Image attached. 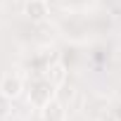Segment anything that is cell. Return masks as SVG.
Returning <instances> with one entry per match:
<instances>
[{"instance_id":"cell-3","label":"cell","mask_w":121,"mask_h":121,"mask_svg":"<svg viewBox=\"0 0 121 121\" xmlns=\"http://www.w3.org/2000/svg\"><path fill=\"white\" fill-rule=\"evenodd\" d=\"M0 90H3L10 100L19 97V95H22V90H24V81H22V76H17V74H14V76H12V74H10V76H5V78H3V83H0Z\"/></svg>"},{"instance_id":"cell-1","label":"cell","mask_w":121,"mask_h":121,"mask_svg":"<svg viewBox=\"0 0 121 121\" xmlns=\"http://www.w3.org/2000/svg\"><path fill=\"white\" fill-rule=\"evenodd\" d=\"M55 88L57 83H52L50 78H38L33 86H31V93H29V102L38 109H43L45 104H50L55 100Z\"/></svg>"},{"instance_id":"cell-4","label":"cell","mask_w":121,"mask_h":121,"mask_svg":"<svg viewBox=\"0 0 121 121\" xmlns=\"http://www.w3.org/2000/svg\"><path fill=\"white\" fill-rule=\"evenodd\" d=\"M43 116H45V121H62L64 119V109H62V104L57 100H52L50 104L43 107Z\"/></svg>"},{"instance_id":"cell-6","label":"cell","mask_w":121,"mask_h":121,"mask_svg":"<svg viewBox=\"0 0 121 121\" xmlns=\"http://www.w3.org/2000/svg\"><path fill=\"white\" fill-rule=\"evenodd\" d=\"M10 107H12V100H10L3 90H0V119L10 114Z\"/></svg>"},{"instance_id":"cell-2","label":"cell","mask_w":121,"mask_h":121,"mask_svg":"<svg viewBox=\"0 0 121 121\" xmlns=\"http://www.w3.org/2000/svg\"><path fill=\"white\" fill-rule=\"evenodd\" d=\"M24 14H26L31 22H45L48 14H50V5H48V0H26V5H24Z\"/></svg>"},{"instance_id":"cell-8","label":"cell","mask_w":121,"mask_h":121,"mask_svg":"<svg viewBox=\"0 0 121 121\" xmlns=\"http://www.w3.org/2000/svg\"><path fill=\"white\" fill-rule=\"evenodd\" d=\"M114 114H116V119H119V121H121V102H119V104H116V109H114Z\"/></svg>"},{"instance_id":"cell-5","label":"cell","mask_w":121,"mask_h":121,"mask_svg":"<svg viewBox=\"0 0 121 121\" xmlns=\"http://www.w3.org/2000/svg\"><path fill=\"white\" fill-rule=\"evenodd\" d=\"M48 71H50V74H48V78H50L52 83H62V81H64V67L55 64V67H50Z\"/></svg>"},{"instance_id":"cell-7","label":"cell","mask_w":121,"mask_h":121,"mask_svg":"<svg viewBox=\"0 0 121 121\" xmlns=\"http://www.w3.org/2000/svg\"><path fill=\"white\" fill-rule=\"evenodd\" d=\"M97 121H119V119H116L114 112H102V114L97 116Z\"/></svg>"}]
</instances>
